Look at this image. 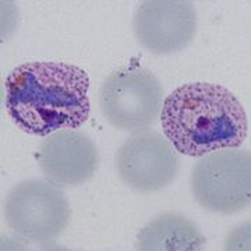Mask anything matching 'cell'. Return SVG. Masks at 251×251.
<instances>
[{
	"instance_id": "cell-2",
	"label": "cell",
	"mask_w": 251,
	"mask_h": 251,
	"mask_svg": "<svg viewBox=\"0 0 251 251\" xmlns=\"http://www.w3.org/2000/svg\"><path fill=\"white\" fill-rule=\"evenodd\" d=\"M161 125L173 148L193 158L239 148L249 131L239 99L211 82H190L171 92L162 105Z\"/></svg>"
},
{
	"instance_id": "cell-1",
	"label": "cell",
	"mask_w": 251,
	"mask_h": 251,
	"mask_svg": "<svg viewBox=\"0 0 251 251\" xmlns=\"http://www.w3.org/2000/svg\"><path fill=\"white\" fill-rule=\"evenodd\" d=\"M4 87L10 119L28 134L77 130L90 117V78L74 64L24 63L7 75Z\"/></svg>"
},
{
	"instance_id": "cell-4",
	"label": "cell",
	"mask_w": 251,
	"mask_h": 251,
	"mask_svg": "<svg viewBox=\"0 0 251 251\" xmlns=\"http://www.w3.org/2000/svg\"><path fill=\"white\" fill-rule=\"evenodd\" d=\"M193 196L202 208L234 214L250 205V151L225 148L201 156L190 176Z\"/></svg>"
},
{
	"instance_id": "cell-7",
	"label": "cell",
	"mask_w": 251,
	"mask_h": 251,
	"mask_svg": "<svg viewBox=\"0 0 251 251\" xmlns=\"http://www.w3.org/2000/svg\"><path fill=\"white\" fill-rule=\"evenodd\" d=\"M135 39L148 52H179L194 39L197 11L190 1H143L133 20Z\"/></svg>"
},
{
	"instance_id": "cell-9",
	"label": "cell",
	"mask_w": 251,
	"mask_h": 251,
	"mask_svg": "<svg viewBox=\"0 0 251 251\" xmlns=\"http://www.w3.org/2000/svg\"><path fill=\"white\" fill-rule=\"evenodd\" d=\"M205 239L197 225L179 214H163L145 225L137 236V250H201Z\"/></svg>"
},
{
	"instance_id": "cell-8",
	"label": "cell",
	"mask_w": 251,
	"mask_h": 251,
	"mask_svg": "<svg viewBox=\"0 0 251 251\" xmlns=\"http://www.w3.org/2000/svg\"><path fill=\"white\" fill-rule=\"evenodd\" d=\"M35 158L45 179L60 187L80 186L98 168V150L92 138L70 128L46 135Z\"/></svg>"
},
{
	"instance_id": "cell-5",
	"label": "cell",
	"mask_w": 251,
	"mask_h": 251,
	"mask_svg": "<svg viewBox=\"0 0 251 251\" xmlns=\"http://www.w3.org/2000/svg\"><path fill=\"white\" fill-rule=\"evenodd\" d=\"M4 218L17 236L29 242L46 243L67 227L70 205L52 183L27 180L11 188L4 202Z\"/></svg>"
},
{
	"instance_id": "cell-6",
	"label": "cell",
	"mask_w": 251,
	"mask_h": 251,
	"mask_svg": "<svg viewBox=\"0 0 251 251\" xmlns=\"http://www.w3.org/2000/svg\"><path fill=\"white\" fill-rule=\"evenodd\" d=\"M116 168L127 186L141 193L169 186L180 171L179 152L158 131H138L120 145Z\"/></svg>"
},
{
	"instance_id": "cell-3",
	"label": "cell",
	"mask_w": 251,
	"mask_h": 251,
	"mask_svg": "<svg viewBox=\"0 0 251 251\" xmlns=\"http://www.w3.org/2000/svg\"><path fill=\"white\" fill-rule=\"evenodd\" d=\"M162 105L161 82L135 59L110 73L100 85V110L110 125L123 131L147 130L159 119Z\"/></svg>"
}]
</instances>
